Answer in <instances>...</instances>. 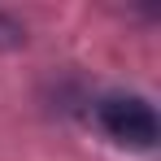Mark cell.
Masks as SVG:
<instances>
[{
	"label": "cell",
	"instance_id": "obj_1",
	"mask_svg": "<svg viewBox=\"0 0 161 161\" xmlns=\"http://www.w3.org/2000/svg\"><path fill=\"white\" fill-rule=\"evenodd\" d=\"M92 113H96V126H100L113 144L139 148V153L157 148V113H153V105H148L144 96L113 92V96H100Z\"/></svg>",
	"mask_w": 161,
	"mask_h": 161
},
{
	"label": "cell",
	"instance_id": "obj_2",
	"mask_svg": "<svg viewBox=\"0 0 161 161\" xmlns=\"http://www.w3.org/2000/svg\"><path fill=\"white\" fill-rule=\"evenodd\" d=\"M22 44H26V26H22L18 18L0 13V53H9V48H22Z\"/></svg>",
	"mask_w": 161,
	"mask_h": 161
}]
</instances>
